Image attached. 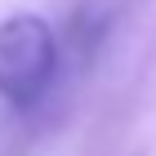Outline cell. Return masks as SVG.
<instances>
[{"label":"cell","mask_w":156,"mask_h":156,"mask_svg":"<svg viewBox=\"0 0 156 156\" xmlns=\"http://www.w3.org/2000/svg\"><path fill=\"white\" fill-rule=\"evenodd\" d=\"M54 67H58V45L45 18L13 13L0 23V98L9 107H36L54 80Z\"/></svg>","instance_id":"6da1fadb"}]
</instances>
